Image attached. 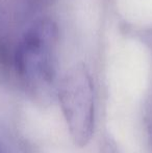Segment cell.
Here are the masks:
<instances>
[{"label":"cell","mask_w":152,"mask_h":153,"mask_svg":"<svg viewBox=\"0 0 152 153\" xmlns=\"http://www.w3.org/2000/svg\"><path fill=\"white\" fill-rule=\"evenodd\" d=\"M57 96L74 144L85 147L95 127L94 85L85 65L78 64L66 73L59 82Z\"/></svg>","instance_id":"2"},{"label":"cell","mask_w":152,"mask_h":153,"mask_svg":"<svg viewBox=\"0 0 152 153\" xmlns=\"http://www.w3.org/2000/svg\"><path fill=\"white\" fill-rule=\"evenodd\" d=\"M59 27L50 18L33 22L14 49L13 72L31 97L45 100L52 95L56 79Z\"/></svg>","instance_id":"1"},{"label":"cell","mask_w":152,"mask_h":153,"mask_svg":"<svg viewBox=\"0 0 152 153\" xmlns=\"http://www.w3.org/2000/svg\"><path fill=\"white\" fill-rule=\"evenodd\" d=\"M0 153H7V151H6V149H4V148L2 147L1 145H0Z\"/></svg>","instance_id":"4"},{"label":"cell","mask_w":152,"mask_h":153,"mask_svg":"<svg viewBox=\"0 0 152 153\" xmlns=\"http://www.w3.org/2000/svg\"><path fill=\"white\" fill-rule=\"evenodd\" d=\"M102 153H119V149L114 141L110 139H105L102 145Z\"/></svg>","instance_id":"3"}]
</instances>
